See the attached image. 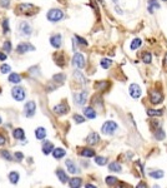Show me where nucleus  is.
<instances>
[{"label": "nucleus", "instance_id": "1", "mask_svg": "<svg viewBox=\"0 0 167 188\" xmlns=\"http://www.w3.org/2000/svg\"><path fill=\"white\" fill-rule=\"evenodd\" d=\"M116 129H117V124L114 121H107V122L103 123L102 127H101V132L103 134H107V136L114 134Z\"/></svg>", "mask_w": 167, "mask_h": 188}, {"label": "nucleus", "instance_id": "2", "mask_svg": "<svg viewBox=\"0 0 167 188\" xmlns=\"http://www.w3.org/2000/svg\"><path fill=\"white\" fill-rule=\"evenodd\" d=\"M47 20H50V22H60V20L64 18V13H62L60 9H51L47 11Z\"/></svg>", "mask_w": 167, "mask_h": 188}, {"label": "nucleus", "instance_id": "3", "mask_svg": "<svg viewBox=\"0 0 167 188\" xmlns=\"http://www.w3.org/2000/svg\"><path fill=\"white\" fill-rule=\"evenodd\" d=\"M72 65L76 67V68H79V69L85 68V65H86L85 57H84L82 54H80V53H76L74 55V58H72Z\"/></svg>", "mask_w": 167, "mask_h": 188}, {"label": "nucleus", "instance_id": "4", "mask_svg": "<svg viewBox=\"0 0 167 188\" xmlns=\"http://www.w3.org/2000/svg\"><path fill=\"white\" fill-rule=\"evenodd\" d=\"M18 10H19V13L25 14V15H31V14H34V11H35V6L33 4L25 3V4L18 5Z\"/></svg>", "mask_w": 167, "mask_h": 188}, {"label": "nucleus", "instance_id": "5", "mask_svg": "<svg viewBox=\"0 0 167 188\" xmlns=\"http://www.w3.org/2000/svg\"><path fill=\"white\" fill-rule=\"evenodd\" d=\"M11 95H13V98L15 100L21 102L25 98V90L21 87H15V88H13V90H11Z\"/></svg>", "mask_w": 167, "mask_h": 188}, {"label": "nucleus", "instance_id": "6", "mask_svg": "<svg viewBox=\"0 0 167 188\" xmlns=\"http://www.w3.org/2000/svg\"><path fill=\"white\" fill-rule=\"evenodd\" d=\"M149 95H150V102L152 104H160L163 100V95L160 92H157V90H150Z\"/></svg>", "mask_w": 167, "mask_h": 188}, {"label": "nucleus", "instance_id": "7", "mask_svg": "<svg viewBox=\"0 0 167 188\" xmlns=\"http://www.w3.org/2000/svg\"><path fill=\"white\" fill-rule=\"evenodd\" d=\"M129 93H130V95L134 99H138L141 97V88H140V85L138 84H136V83H134V84H131L130 85V88H129Z\"/></svg>", "mask_w": 167, "mask_h": 188}, {"label": "nucleus", "instance_id": "8", "mask_svg": "<svg viewBox=\"0 0 167 188\" xmlns=\"http://www.w3.org/2000/svg\"><path fill=\"white\" fill-rule=\"evenodd\" d=\"M35 108H36V104L35 102H27L25 104V108H24V114L26 117H33L34 114H35Z\"/></svg>", "mask_w": 167, "mask_h": 188}, {"label": "nucleus", "instance_id": "9", "mask_svg": "<svg viewBox=\"0 0 167 188\" xmlns=\"http://www.w3.org/2000/svg\"><path fill=\"white\" fill-rule=\"evenodd\" d=\"M16 50L18 53L20 54H23V53H26V52H33V50H35V46L29 44V43H20L18 46H16Z\"/></svg>", "mask_w": 167, "mask_h": 188}, {"label": "nucleus", "instance_id": "10", "mask_svg": "<svg viewBox=\"0 0 167 188\" xmlns=\"http://www.w3.org/2000/svg\"><path fill=\"white\" fill-rule=\"evenodd\" d=\"M86 97H87V92H80V93H75L74 94V99L75 103L78 106H84L86 102Z\"/></svg>", "mask_w": 167, "mask_h": 188}, {"label": "nucleus", "instance_id": "11", "mask_svg": "<svg viewBox=\"0 0 167 188\" xmlns=\"http://www.w3.org/2000/svg\"><path fill=\"white\" fill-rule=\"evenodd\" d=\"M19 30L20 33L23 34V35H30V34L33 33V28L30 26L29 23H26V22H21L19 25Z\"/></svg>", "mask_w": 167, "mask_h": 188}, {"label": "nucleus", "instance_id": "12", "mask_svg": "<svg viewBox=\"0 0 167 188\" xmlns=\"http://www.w3.org/2000/svg\"><path fill=\"white\" fill-rule=\"evenodd\" d=\"M50 44L55 48V49H59L61 46V35L60 34H55L50 38Z\"/></svg>", "mask_w": 167, "mask_h": 188}, {"label": "nucleus", "instance_id": "13", "mask_svg": "<svg viewBox=\"0 0 167 188\" xmlns=\"http://www.w3.org/2000/svg\"><path fill=\"white\" fill-rule=\"evenodd\" d=\"M52 110H54V112L56 113V114H66L67 110H69V107L66 106V104L61 103V104H58V106H55Z\"/></svg>", "mask_w": 167, "mask_h": 188}, {"label": "nucleus", "instance_id": "14", "mask_svg": "<svg viewBox=\"0 0 167 188\" xmlns=\"http://www.w3.org/2000/svg\"><path fill=\"white\" fill-rule=\"evenodd\" d=\"M99 141H100V137H99V134H97V133H95V132L90 133L89 137L86 138V142H87L89 144H91V145L97 144V143H99Z\"/></svg>", "mask_w": 167, "mask_h": 188}, {"label": "nucleus", "instance_id": "15", "mask_svg": "<svg viewBox=\"0 0 167 188\" xmlns=\"http://www.w3.org/2000/svg\"><path fill=\"white\" fill-rule=\"evenodd\" d=\"M66 167H67V171L72 173V175H76V173H79V168L76 167V164L71 161V159H67L66 161Z\"/></svg>", "mask_w": 167, "mask_h": 188}, {"label": "nucleus", "instance_id": "16", "mask_svg": "<svg viewBox=\"0 0 167 188\" xmlns=\"http://www.w3.org/2000/svg\"><path fill=\"white\" fill-rule=\"evenodd\" d=\"M54 151V144L49 141H45L44 144H43V152L44 154H50V153Z\"/></svg>", "mask_w": 167, "mask_h": 188}, {"label": "nucleus", "instance_id": "17", "mask_svg": "<svg viewBox=\"0 0 167 188\" xmlns=\"http://www.w3.org/2000/svg\"><path fill=\"white\" fill-rule=\"evenodd\" d=\"M54 59H55V63L59 65V67H64L65 65V57L62 53H59V54H55L54 55Z\"/></svg>", "mask_w": 167, "mask_h": 188}, {"label": "nucleus", "instance_id": "18", "mask_svg": "<svg viewBox=\"0 0 167 188\" xmlns=\"http://www.w3.org/2000/svg\"><path fill=\"white\" fill-rule=\"evenodd\" d=\"M84 114H85L89 119H94V118H96V112L91 107H86L85 109H84Z\"/></svg>", "mask_w": 167, "mask_h": 188}, {"label": "nucleus", "instance_id": "19", "mask_svg": "<svg viewBox=\"0 0 167 188\" xmlns=\"http://www.w3.org/2000/svg\"><path fill=\"white\" fill-rule=\"evenodd\" d=\"M147 9L150 13H154L155 10L160 9V4L157 0H149V6H147Z\"/></svg>", "mask_w": 167, "mask_h": 188}, {"label": "nucleus", "instance_id": "20", "mask_svg": "<svg viewBox=\"0 0 167 188\" xmlns=\"http://www.w3.org/2000/svg\"><path fill=\"white\" fill-rule=\"evenodd\" d=\"M65 154H66V151L62 149V148H55V149L52 151V156H54V158H56V159L62 158Z\"/></svg>", "mask_w": 167, "mask_h": 188}, {"label": "nucleus", "instance_id": "21", "mask_svg": "<svg viewBox=\"0 0 167 188\" xmlns=\"http://www.w3.org/2000/svg\"><path fill=\"white\" fill-rule=\"evenodd\" d=\"M56 175H58V177H59V179H60L61 183L69 182V177H67V175H66V173L62 171V169H58V171H56Z\"/></svg>", "mask_w": 167, "mask_h": 188}, {"label": "nucleus", "instance_id": "22", "mask_svg": "<svg viewBox=\"0 0 167 188\" xmlns=\"http://www.w3.org/2000/svg\"><path fill=\"white\" fill-rule=\"evenodd\" d=\"M13 137L16 138V139H24L25 138V133H24V130L21 128H16V129H14V132H13Z\"/></svg>", "mask_w": 167, "mask_h": 188}, {"label": "nucleus", "instance_id": "23", "mask_svg": "<svg viewBox=\"0 0 167 188\" xmlns=\"http://www.w3.org/2000/svg\"><path fill=\"white\" fill-rule=\"evenodd\" d=\"M35 136H36L38 139H44V138L46 137V129L43 128V127L36 128V130H35Z\"/></svg>", "mask_w": 167, "mask_h": 188}, {"label": "nucleus", "instance_id": "24", "mask_svg": "<svg viewBox=\"0 0 167 188\" xmlns=\"http://www.w3.org/2000/svg\"><path fill=\"white\" fill-rule=\"evenodd\" d=\"M147 114L150 117H161L163 114V109H147Z\"/></svg>", "mask_w": 167, "mask_h": 188}, {"label": "nucleus", "instance_id": "25", "mask_svg": "<svg viewBox=\"0 0 167 188\" xmlns=\"http://www.w3.org/2000/svg\"><path fill=\"white\" fill-rule=\"evenodd\" d=\"M141 44H142V40H141L140 38H135L134 40L131 41V45H130L131 50H136L137 48H140V46H141Z\"/></svg>", "mask_w": 167, "mask_h": 188}, {"label": "nucleus", "instance_id": "26", "mask_svg": "<svg viewBox=\"0 0 167 188\" xmlns=\"http://www.w3.org/2000/svg\"><path fill=\"white\" fill-rule=\"evenodd\" d=\"M65 79H66V76H65V74H62V73L55 74V75L52 76V80L56 82V83H59V84H62V83L65 82Z\"/></svg>", "mask_w": 167, "mask_h": 188}, {"label": "nucleus", "instance_id": "27", "mask_svg": "<svg viewBox=\"0 0 167 188\" xmlns=\"http://www.w3.org/2000/svg\"><path fill=\"white\" fill-rule=\"evenodd\" d=\"M154 137L157 139V141H163V139H165V137H166V134H165L163 129L158 128V129L155 132V133H154Z\"/></svg>", "mask_w": 167, "mask_h": 188}, {"label": "nucleus", "instance_id": "28", "mask_svg": "<svg viewBox=\"0 0 167 188\" xmlns=\"http://www.w3.org/2000/svg\"><path fill=\"white\" fill-rule=\"evenodd\" d=\"M9 82L18 84V83L21 82V78H20V75H19L18 73H11V74L9 75Z\"/></svg>", "mask_w": 167, "mask_h": 188}, {"label": "nucleus", "instance_id": "29", "mask_svg": "<svg viewBox=\"0 0 167 188\" xmlns=\"http://www.w3.org/2000/svg\"><path fill=\"white\" fill-rule=\"evenodd\" d=\"M80 153L84 157H94L95 156V151L91 149V148H84V149H81Z\"/></svg>", "mask_w": 167, "mask_h": 188}, {"label": "nucleus", "instance_id": "30", "mask_svg": "<svg viewBox=\"0 0 167 188\" xmlns=\"http://www.w3.org/2000/svg\"><path fill=\"white\" fill-rule=\"evenodd\" d=\"M81 183H82L81 178H72V179H69V184H70V187H72V188L80 187Z\"/></svg>", "mask_w": 167, "mask_h": 188}, {"label": "nucleus", "instance_id": "31", "mask_svg": "<svg viewBox=\"0 0 167 188\" xmlns=\"http://www.w3.org/2000/svg\"><path fill=\"white\" fill-rule=\"evenodd\" d=\"M109 169L112 172H121V164L117 162H112L109 164Z\"/></svg>", "mask_w": 167, "mask_h": 188}, {"label": "nucleus", "instance_id": "32", "mask_svg": "<svg viewBox=\"0 0 167 188\" xmlns=\"http://www.w3.org/2000/svg\"><path fill=\"white\" fill-rule=\"evenodd\" d=\"M100 64H101V67H102L103 69H109V68L111 67V64H112V60L109 59V58H103V59L100 61Z\"/></svg>", "mask_w": 167, "mask_h": 188}, {"label": "nucleus", "instance_id": "33", "mask_svg": "<svg viewBox=\"0 0 167 188\" xmlns=\"http://www.w3.org/2000/svg\"><path fill=\"white\" fill-rule=\"evenodd\" d=\"M150 176H151L152 178L160 179V178H162V177H163V171H160V169H157V171H152V172H150Z\"/></svg>", "mask_w": 167, "mask_h": 188}, {"label": "nucleus", "instance_id": "34", "mask_svg": "<svg viewBox=\"0 0 167 188\" xmlns=\"http://www.w3.org/2000/svg\"><path fill=\"white\" fill-rule=\"evenodd\" d=\"M9 179H10V182H11V183L16 184V183H18V181H19V173H16V172H11V173H9Z\"/></svg>", "mask_w": 167, "mask_h": 188}, {"label": "nucleus", "instance_id": "35", "mask_svg": "<svg viewBox=\"0 0 167 188\" xmlns=\"http://www.w3.org/2000/svg\"><path fill=\"white\" fill-rule=\"evenodd\" d=\"M151 60H152V55H151V53H149V52L143 53V55H142V61L145 63V64H150Z\"/></svg>", "mask_w": 167, "mask_h": 188}, {"label": "nucleus", "instance_id": "36", "mask_svg": "<svg viewBox=\"0 0 167 188\" xmlns=\"http://www.w3.org/2000/svg\"><path fill=\"white\" fill-rule=\"evenodd\" d=\"M95 163L99 166H105L107 163V159L105 157H96L95 158Z\"/></svg>", "mask_w": 167, "mask_h": 188}, {"label": "nucleus", "instance_id": "37", "mask_svg": "<svg viewBox=\"0 0 167 188\" xmlns=\"http://www.w3.org/2000/svg\"><path fill=\"white\" fill-rule=\"evenodd\" d=\"M74 76L76 79H78V82H80V83H86V79H85V76H84L80 72H75V74H74Z\"/></svg>", "mask_w": 167, "mask_h": 188}, {"label": "nucleus", "instance_id": "38", "mask_svg": "<svg viewBox=\"0 0 167 188\" xmlns=\"http://www.w3.org/2000/svg\"><path fill=\"white\" fill-rule=\"evenodd\" d=\"M117 183V178L115 177H106V184L107 186H115Z\"/></svg>", "mask_w": 167, "mask_h": 188}, {"label": "nucleus", "instance_id": "39", "mask_svg": "<svg viewBox=\"0 0 167 188\" xmlns=\"http://www.w3.org/2000/svg\"><path fill=\"white\" fill-rule=\"evenodd\" d=\"M3 49L6 52V53H9V52H11V43L9 40H6V41H4V44H3Z\"/></svg>", "mask_w": 167, "mask_h": 188}, {"label": "nucleus", "instance_id": "40", "mask_svg": "<svg viewBox=\"0 0 167 188\" xmlns=\"http://www.w3.org/2000/svg\"><path fill=\"white\" fill-rule=\"evenodd\" d=\"M100 87H101V89H100V90H105L106 88H109V87H110V83H107V82H106V83L100 82V83H97V84H96V88L99 89Z\"/></svg>", "mask_w": 167, "mask_h": 188}, {"label": "nucleus", "instance_id": "41", "mask_svg": "<svg viewBox=\"0 0 167 188\" xmlns=\"http://www.w3.org/2000/svg\"><path fill=\"white\" fill-rule=\"evenodd\" d=\"M74 121L76 122V123H78V124H80V123H84V122H85V118H84L82 115H79V114H74Z\"/></svg>", "mask_w": 167, "mask_h": 188}, {"label": "nucleus", "instance_id": "42", "mask_svg": "<svg viewBox=\"0 0 167 188\" xmlns=\"http://www.w3.org/2000/svg\"><path fill=\"white\" fill-rule=\"evenodd\" d=\"M0 70H1L3 74H6V73H9V72L11 70V68H10V65H8V64H3L1 68H0Z\"/></svg>", "mask_w": 167, "mask_h": 188}, {"label": "nucleus", "instance_id": "43", "mask_svg": "<svg viewBox=\"0 0 167 188\" xmlns=\"http://www.w3.org/2000/svg\"><path fill=\"white\" fill-rule=\"evenodd\" d=\"M3 31L6 34V33H9V20L8 19H4V22H3Z\"/></svg>", "mask_w": 167, "mask_h": 188}, {"label": "nucleus", "instance_id": "44", "mask_svg": "<svg viewBox=\"0 0 167 188\" xmlns=\"http://www.w3.org/2000/svg\"><path fill=\"white\" fill-rule=\"evenodd\" d=\"M75 39H76V41H78L80 45H87V41L84 39V38H81V37H79V35H75Z\"/></svg>", "mask_w": 167, "mask_h": 188}, {"label": "nucleus", "instance_id": "45", "mask_svg": "<svg viewBox=\"0 0 167 188\" xmlns=\"http://www.w3.org/2000/svg\"><path fill=\"white\" fill-rule=\"evenodd\" d=\"M1 156L6 159V161H11V159H13L11 154H10V153H9L8 151H3V152H1Z\"/></svg>", "mask_w": 167, "mask_h": 188}, {"label": "nucleus", "instance_id": "46", "mask_svg": "<svg viewBox=\"0 0 167 188\" xmlns=\"http://www.w3.org/2000/svg\"><path fill=\"white\" fill-rule=\"evenodd\" d=\"M0 4H1V6H5V8H8V6H9V0H1V1H0Z\"/></svg>", "mask_w": 167, "mask_h": 188}, {"label": "nucleus", "instance_id": "47", "mask_svg": "<svg viewBox=\"0 0 167 188\" xmlns=\"http://www.w3.org/2000/svg\"><path fill=\"white\" fill-rule=\"evenodd\" d=\"M4 143H5V137L0 134V145H3Z\"/></svg>", "mask_w": 167, "mask_h": 188}, {"label": "nucleus", "instance_id": "48", "mask_svg": "<svg viewBox=\"0 0 167 188\" xmlns=\"http://www.w3.org/2000/svg\"><path fill=\"white\" fill-rule=\"evenodd\" d=\"M163 67H165V69L167 70V53H166V55H165V60H163Z\"/></svg>", "mask_w": 167, "mask_h": 188}, {"label": "nucleus", "instance_id": "49", "mask_svg": "<svg viewBox=\"0 0 167 188\" xmlns=\"http://www.w3.org/2000/svg\"><path fill=\"white\" fill-rule=\"evenodd\" d=\"M5 59H6V54L0 53V60H5Z\"/></svg>", "mask_w": 167, "mask_h": 188}, {"label": "nucleus", "instance_id": "50", "mask_svg": "<svg viewBox=\"0 0 167 188\" xmlns=\"http://www.w3.org/2000/svg\"><path fill=\"white\" fill-rule=\"evenodd\" d=\"M15 156H16V158H18V159H21V158H23V154H21V153H19V152L16 153Z\"/></svg>", "mask_w": 167, "mask_h": 188}, {"label": "nucleus", "instance_id": "51", "mask_svg": "<svg viewBox=\"0 0 167 188\" xmlns=\"http://www.w3.org/2000/svg\"><path fill=\"white\" fill-rule=\"evenodd\" d=\"M86 187H89V188H95L94 184H86Z\"/></svg>", "mask_w": 167, "mask_h": 188}, {"label": "nucleus", "instance_id": "52", "mask_svg": "<svg viewBox=\"0 0 167 188\" xmlns=\"http://www.w3.org/2000/svg\"><path fill=\"white\" fill-rule=\"evenodd\" d=\"M137 187H146V183H140V184H138Z\"/></svg>", "mask_w": 167, "mask_h": 188}, {"label": "nucleus", "instance_id": "53", "mask_svg": "<svg viewBox=\"0 0 167 188\" xmlns=\"http://www.w3.org/2000/svg\"><path fill=\"white\" fill-rule=\"evenodd\" d=\"M0 123H1V118H0Z\"/></svg>", "mask_w": 167, "mask_h": 188}, {"label": "nucleus", "instance_id": "54", "mask_svg": "<svg viewBox=\"0 0 167 188\" xmlns=\"http://www.w3.org/2000/svg\"><path fill=\"white\" fill-rule=\"evenodd\" d=\"M163 1H167V0H163Z\"/></svg>", "mask_w": 167, "mask_h": 188}]
</instances>
